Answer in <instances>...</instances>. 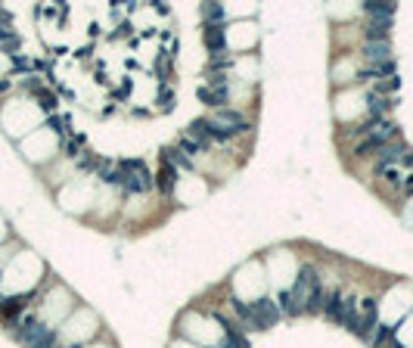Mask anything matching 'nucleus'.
Masks as SVG:
<instances>
[{
	"instance_id": "1",
	"label": "nucleus",
	"mask_w": 413,
	"mask_h": 348,
	"mask_svg": "<svg viewBox=\"0 0 413 348\" xmlns=\"http://www.w3.org/2000/svg\"><path fill=\"white\" fill-rule=\"evenodd\" d=\"M239 320L246 324V329H264L274 327L280 320V305L271 299H261V302H233Z\"/></svg>"
},
{
	"instance_id": "2",
	"label": "nucleus",
	"mask_w": 413,
	"mask_h": 348,
	"mask_svg": "<svg viewBox=\"0 0 413 348\" xmlns=\"http://www.w3.org/2000/svg\"><path fill=\"white\" fill-rule=\"evenodd\" d=\"M314 280H317L314 270H311V267H301V274H298V280H295V286L280 295V314H289V317L305 314V311H308V289H311V283H314Z\"/></svg>"
},
{
	"instance_id": "3",
	"label": "nucleus",
	"mask_w": 413,
	"mask_h": 348,
	"mask_svg": "<svg viewBox=\"0 0 413 348\" xmlns=\"http://www.w3.org/2000/svg\"><path fill=\"white\" fill-rule=\"evenodd\" d=\"M208 124H212V140H230L233 134H239V131H246L249 128V122H246V115L242 112H236V109H215V115L208 118Z\"/></svg>"
},
{
	"instance_id": "4",
	"label": "nucleus",
	"mask_w": 413,
	"mask_h": 348,
	"mask_svg": "<svg viewBox=\"0 0 413 348\" xmlns=\"http://www.w3.org/2000/svg\"><path fill=\"white\" fill-rule=\"evenodd\" d=\"M118 171H121V186H128L131 193H146L153 186V174L146 171L140 159H121Z\"/></svg>"
},
{
	"instance_id": "5",
	"label": "nucleus",
	"mask_w": 413,
	"mask_h": 348,
	"mask_svg": "<svg viewBox=\"0 0 413 348\" xmlns=\"http://www.w3.org/2000/svg\"><path fill=\"white\" fill-rule=\"evenodd\" d=\"M376 327H379V314H376V299H364V311L354 317V336L357 339H364V342H373V333H376Z\"/></svg>"
},
{
	"instance_id": "6",
	"label": "nucleus",
	"mask_w": 413,
	"mask_h": 348,
	"mask_svg": "<svg viewBox=\"0 0 413 348\" xmlns=\"http://www.w3.org/2000/svg\"><path fill=\"white\" fill-rule=\"evenodd\" d=\"M367 109H370V118H382V115L392 109V97H389V93H385L382 87H379V90H370Z\"/></svg>"
},
{
	"instance_id": "7",
	"label": "nucleus",
	"mask_w": 413,
	"mask_h": 348,
	"mask_svg": "<svg viewBox=\"0 0 413 348\" xmlns=\"http://www.w3.org/2000/svg\"><path fill=\"white\" fill-rule=\"evenodd\" d=\"M208 128H212V124H208V118H196V122L190 124V134H187V137L196 140L202 149H208V143H212V131H208Z\"/></svg>"
},
{
	"instance_id": "8",
	"label": "nucleus",
	"mask_w": 413,
	"mask_h": 348,
	"mask_svg": "<svg viewBox=\"0 0 413 348\" xmlns=\"http://www.w3.org/2000/svg\"><path fill=\"white\" fill-rule=\"evenodd\" d=\"M364 56L373 65H382V62L392 59V44H389V41H382V44H364Z\"/></svg>"
},
{
	"instance_id": "9",
	"label": "nucleus",
	"mask_w": 413,
	"mask_h": 348,
	"mask_svg": "<svg viewBox=\"0 0 413 348\" xmlns=\"http://www.w3.org/2000/svg\"><path fill=\"white\" fill-rule=\"evenodd\" d=\"M156 184H158V190H162L165 196H171L174 186H177V168H171L168 162H162V168H158V174H156Z\"/></svg>"
},
{
	"instance_id": "10",
	"label": "nucleus",
	"mask_w": 413,
	"mask_h": 348,
	"mask_svg": "<svg viewBox=\"0 0 413 348\" xmlns=\"http://www.w3.org/2000/svg\"><path fill=\"white\" fill-rule=\"evenodd\" d=\"M205 44L212 50V56H224L227 47H224V28L221 25H208L205 28Z\"/></svg>"
},
{
	"instance_id": "11",
	"label": "nucleus",
	"mask_w": 413,
	"mask_h": 348,
	"mask_svg": "<svg viewBox=\"0 0 413 348\" xmlns=\"http://www.w3.org/2000/svg\"><path fill=\"white\" fill-rule=\"evenodd\" d=\"M389 25H392V22H382V19H370V25L364 28V35H367V44H382V41H389Z\"/></svg>"
},
{
	"instance_id": "12",
	"label": "nucleus",
	"mask_w": 413,
	"mask_h": 348,
	"mask_svg": "<svg viewBox=\"0 0 413 348\" xmlns=\"http://www.w3.org/2000/svg\"><path fill=\"white\" fill-rule=\"evenodd\" d=\"M364 13L370 16V19L392 22V16H394V3H385V0H373V3H364Z\"/></svg>"
},
{
	"instance_id": "13",
	"label": "nucleus",
	"mask_w": 413,
	"mask_h": 348,
	"mask_svg": "<svg viewBox=\"0 0 413 348\" xmlns=\"http://www.w3.org/2000/svg\"><path fill=\"white\" fill-rule=\"evenodd\" d=\"M199 100H202L205 106L224 109V103H227V87H199Z\"/></svg>"
},
{
	"instance_id": "14",
	"label": "nucleus",
	"mask_w": 413,
	"mask_h": 348,
	"mask_svg": "<svg viewBox=\"0 0 413 348\" xmlns=\"http://www.w3.org/2000/svg\"><path fill=\"white\" fill-rule=\"evenodd\" d=\"M323 305H326V292H323V286H320V277L311 283V289H308V311L311 314H320L323 311Z\"/></svg>"
},
{
	"instance_id": "15",
	"label": "nucleus",
	"mask_w": 413,
	"mask_h": 348,
	"mask_svg": "<svg viewBox=\"0 0 413 348\" xmlns=\"http://www.w3.org/2000/svg\"><path fill=\"white\" fill-rule=\"evenodd\" d=\"M22 308H25V299H6V302H0V317L16 327V314H19Z\"/></svg>"
},
{
	"instance_id": "16",
	"label": "nucleus",
	"mask_w": 413,
	"mask_h": 348,
	"mask_svg": "<svg viewBox=\"0 0 413 348\" xmlns=\"http://www.w3.org/2000/svg\"><path fill=\"white\" fill-rule=\"evenodd\" d=\"M376 174L385 177V181H389V186H401V184H404V174H401L394 165H376Z\"/></svg>"
},
{
	"instance_id": "17",
	"label": "nucleus",
	"mask_w": 413,
	"mask_h": 348,
	"mask_svg": "<svg viewBox=\"0 0 413 348\" xmlns=\"http://www.w3.org/2000/svg\"><path fill=\"white\" fill-rule=\"evenodd\" d=\"M99 177H103L106 184H121V171H118V165H112L109 159L99 162Z\"/></svg>"
},
{
	"instance_id": "18",
	"label": "nucleus",
	"mask_w": 413,
	"mask_h": 348,
	"mask_svg": "<svg viewBox=\"0 0 413 348\" xmlns=\"http://www.w3.org/2000/svg\"><path fill=\"white\" fill-rule=\"evenodd\" d=\"M354 152H357V156H373V152H382V143L376 137H367V140H360L357 146H354Z\"/></svg>"
},
{
	"instance_id": "19",
	"label": "nucleus",
	"mask_w": 413,
	"mask_h": 348,
	"mask_svg": "<svg viewBox=\"0 0 413 348\" xmlns=\"http://www.w3.org/2000/svg\"><path fill=\"white\" fill-rule=\"evenodd\" d=\"M35 93H38V100H40V106H44V109H47V112H53V109H56V93H53V90H50V87H44V84H40V87H38Z\"/></svg>"
},
{
	"instance_id": "20",
	"label": "nucleus",
	"mask_w": 413,
	"mask_h": 348,
	"mask_svg": "<svg viewBox=\"0 0 413 348\" xmlns=\"http://www.w3.org/2000/svg\"><path fill=\"white\" fill-rule=\"evenodd\" d=\"M221 348H249V339L242 333H236V329H227V339Z\"/></svg>"
},
{
	"instance_id": "21",
	"label": "nucleus",
	"mask_w": 413,
	"mask_h": 348,
	"mask_svg": "<svg viewBox=\"0 0 413 348\" xmlns=\"http://www.w3.org/2000/svg\"><path fill=\"white\" fill-rule=\"evenodd\" d=\"M202 13H205L208 25H215V22L224 19V6H215V3H205V6H202Z\"/></svg>"
},
{
	"instance_id": "22",
	"label": "nucleus",
	"mask_w": 413,
	"mask_h": 348,
	"mask_svg": "<svg viewBox=\"0 0 413 348\" xmlns=\"http://www.w3.org/2000/svg\"><path fill=\"white\" fill-rule=\"evenodd\" d=\"M158 106H162V109H171V106H174V93H171V87H158Z\"/></svg>"
},
{
	"instance_id": "23",
	"label": "nucleus",
	"mask_w": 413,
	"mask_h": 348,
	"mask_svg": "<svg viewBox=\"0 0 413 348\" xmlns=\"http://www.w3.org/2000/svg\"><path fill=\"white\" fill-rule=\"evenodd\" d=\"M81 146H84V137H81V134H75L72 140H65V152H69V156H78Z\"/></svg>"
},
{
	"instance_id": "24",
	"label": "nucleus",
	"mask_w": 413,
	"mask_h": 348,
	"mask_svg": "<svg viewBox=\"0 0 413 348\" xmlns=\"http://www.w3.org/2000/svg\"><path fill=\"white\" fill-rule=\"evenodd\" d=\"M10 59H13V69H16V72H31V62H28L22 53H19V56H10Z\"/></svg>"
},
{
	"instance_id": "25",
	"label": "nucleus",
	"mask_w": 413,
	"mask_h": 348,
	"mask_svg": "<svg viewBox=\"0 0 413 348\" xmlns=\"http://www.w3.org/2000/svg\"><path fill=\"white\" fill-rule=\"evenodd\" d=\"M401 190H404V193H410V196H413V171H407V174H404V184H401Z\"/></svg>"
},
{
	"instance_id": "26",
	"label": "nucleus",
	"mask_w": 413,
	"mask_h": 348,
	"mask_svg": "<svg viewBox=\"0 0 413 348\" xmlns=\"http://www.w3.org/2000/svg\"><path fill=\"white\" fill-rule=\"evenodd\" d=\"M56 348H78V345H56Z\"/></svg>"
}]
</instances>
